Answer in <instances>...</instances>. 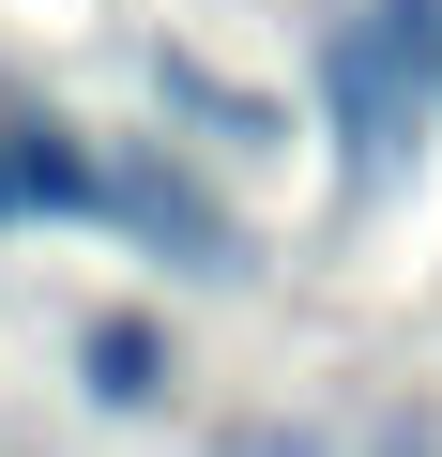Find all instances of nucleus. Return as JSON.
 <instances>
[{
  "label": "nucleus",
  "instance_id": "5",
  "mask_svg": "<svg viewBox=\"0 0 442 457\" xmlns=\"http://www.w3.org/2000/svg\"><path fill=\"white\" fill-rule=\"evenodd\" d=\"M153 92H168L183 122H213V137H229V153H260V137H275V107H245L229 77H198V62H153Z\"/></svg>",
  "mask_w": 442,
  "mask_h": 457
},
{
  "label": "nucleus",
  "instance_id": "2",
  "mask_svg": "<svg viewBox=\"0 0 442 457\" xmlns=\"http://www.w3.org/2000/svg\"><path fill=\"white\" fill-rule=\"evenodd\" d=\"M0 183H16V213H107V153L62 122V107H0Z\"/></svg>",
  "mask_w": 442,
  "mask_h": 457
},
{
  "label": "nucleus",
  "instance_id": "3",
  "mask_svg": "<svg viewBox=\"0 0 442 457\" xmlns=\"http://www.w3.org/2000/svg\"><path fill=\"white\" fill-rule=\"evenodd\" d=\"M107 213H122V228H153V245H183L198 275H245V228H229V213H213V198H198L183 168H138V183H122Z\"/></svg>",
  "mask_w": 442,
  "mask_h": 457
},
{
  "label": "nucleus",
  "instance_id": "7",
  "mask_svg": "<svg viewBox=\"0 0 442 457\" xmlns=\"http://www.w3.org/2000/svg\"><path fill=\"white\" fill-rule=\"evenodd\" d=\"M0 213H16V183H0Z\"/></svg>",
  "mask_w": 442,
  "mask_h": 457
},
{
  "label": "nucleus",
  "instance_id": "1",
  "mask_svg": "<svg viewBox=\"0 0 442 457\" xmlns=\"http://www.w3.org/2000/svg\"><path fill=\"white\" fill-rule=\"evenodd\" d=\"M321 122H336V168H351V183H396L412 137H427V92H412V62H396V31H381V0L321 31Z\"/></svg>",
  "mask_w": 442,
  "mask_h": 457
},
{
  "label": "nucleus",
  "instance_id": "4",
  "mask_svg": "<svg viewBox=\"0 0 442 457\" xmlns=\"http://www.w3.org/2000/svg\"><path fill=\"white\" fill-rule=\"evenodd\" d=\"M77 381H92L107 411H153V396H168V336H153V320H92V336H77Z\"/></svg>",
  "mask_w": 442,
  "mask_h": 457
},
{
  "label": "nucleus",
  "instance_id": "6",
  "mask_svg": "<svg viewBox=\"0 0 442 457\" xmlns=\"http://www.w3.org/2000/svg\"><path fill=\"white\" fill-rule=\"evenodd\" d=\"M366 457H427V442H412V427H396V442H366Z\"/></svg>",
  "mask_w": 442,
  "mask_h": 457
}]
</instances>
